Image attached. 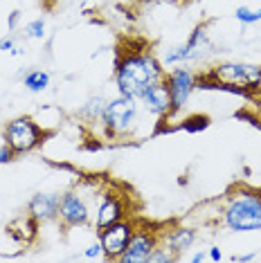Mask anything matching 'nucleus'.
<instances>
[{"label": "nucleus", "mask_w": 261, "mask_h": 263, "mask_svg": "<svg viewBox=\"0 0 261 263\" xmlns=\"http://www.w3.org/2000/svg\"><path fill=\"white\" fill-rule=\"evenodd\" d=\"M164 65L162 61H158V57L153 54L149 47L144 50H126L122 54H117L115 59V86L120 95L138 99L142 90H144L149 83L164 79Z\"/></svg>", "instance_id": "1"}, {"label": "nucleus", "mask_w": 261, "mask_h": 263, "mask_svg": "<svg viewBox=\"0 0 261 263\" xmlns=\"http://www.w3.org/2000/svg\"><path fill=\"white\" fill-rule=\"evenodd\" d=\"M223 223L230 232L261 230V191L239 187L223 205Z\"/></svg>", "instance_id": "2"}, {"label": "nucleus", "mask_w": 261, "mask_h": 263, "mask_svg": "<svg viewBox=\"0 0 261 263\" xmlns=\"http://www.w3.org/2000/svg\"><path fill=\"white\" fill-rule=\"evenodd\" d=\"M5 144H7L14 155L32 153L34 148H39L45 140V130L34 122L32 117H14L5 124Z\"/></svg>", "instance_id": "3"}, {"label": "nucleus", "mask_w": 261, "mask_h": 263, "mask_svg": "<svg viewBox=\"0 0 261 263\" xmlns=\"http://www.w3.org/2000/svg\"><path fill=\"white\" fill-rule=\"evenodd\" d=\"M138 99L135 97H126V95H117L106 101L104 112H102V126L106 128L108 135H124L128 133L130 126L138 119Z\"/></svg>", "instance_id": "4"}, {"label": "nucleus", "mask_w": 261, "mask_h": 263, "mask_svg": "<svg viewBox=\"0 0 261 263\" xmlns=\"http://www.w3.org/2000/svg\"><path fill=\"white\" fill-rule=\"evenodd\" d=\"M205 77L223 83H232V86L250 88L257 90L261 86V63H246V61H221L216 63Z\"/></svg>", "instance_id": "5"}, {"label": "nucleus", "mask_w": 261, "mask_h": 263, "mask_svg": "<svg viewBox=\"0 0 261 263\" xmlns=\"http://www.w3.org/2000/svg\"><path fill=\"white\" fill-rule=\"evenodd\" d=\"M164 83L171 95V115L180 112L196 90V74L185 65H174L169 72H164Z\"/></svg>", "instance_id": "6"}, {"label": "nucleus", "mask_w": 261, "mask_h": 263, "mask_svg": "<svg viewBox=\"0 0 261 263\" xmlns=\"http://www.w3.org/2000/svg\"><path fill=\"white\" fill-rule=\"evenodd\" d=\"M133 230H135V225L130 223V220L122 218V220H117V223H113V225H108V227H104V230L97 232V238H99V243H102V248H104L106 259L108 261L120 259V256L124 254V250H126L130 236H133Z\"/></svg>", "instance_id": "7"}, {"label": "nucleus", "mask_w": 261, "mask_h": 263, "mask_svg": "<svg viewBox=\"0 0 261 263\" xmlns=\"http://www.w3.org/2000/svg\"><path fill=\"white\" fill-rule=\"evenodd\" d=\"M158 243H160V236L156 230H151V227H135L126 250H124V254L117 261L120 263H149V256L158 248Z\"/></svg>", "instance_id": "8"}, {"label": "nucleus", "mask_w": 261, "mask_h": 263, "mask_svg": "<svg viewBox=\"0 0 261 263\" xmlns=\"http://www.w3.org/2000/svg\"><path fill=\"white\" fill-rule=\"evenodd\" d=\"M90 218V207L79 191H65L59 198V220L68 227L86 225Z\"/></svg>", "instance_id": "9"}, {"label": "nucleus", "mask_w": 261, "mask_h": 263, "mask_svg": "<svg viewBox=\"0 0 261 263\" xmlns=\"http://www.w3.org/2000/svg\"><path fill=\"white\" fill-rule=\"evenodd\" d=\"M138 101L153 117L164 119L171 115V95H169V88H167V83H164V79L149 83V86L142 90Z\"/></svg>", "instance_id": "10"}, {"label": "nucleus", "mask_w": 261, "mask_h": 263, "mask_svg": "<svg viewBox=\"0 0 261 263\" xmlns=\"http://www.w3.org/2000/svg\"><path fill=\"white\" fill-rule=\"evenodd\" d=\"M126 218V202L120 194L115 191H106L102 194V200H99V207H97V216H95V230H104L117 220Z\"/></svg>", "instance_id": "11"}, {"label": "nucleus", "mask_w": 261, "mask_h": 263, "mask_svg": "<svg viewBox=\"0 0 261 263\" xmlns=\"http://www.w3.org/2000/svg\"><path fill=\"white\" fill-rule=\"evenodd\" d=\"M196 236H198L196 227L176 225V227H171L169 232H164V234L160 236V238H162V243H160V245H164L171 254H176L178 259H180V256L196 243Z\"/></svg>", "instance_id": "12"}, {"label": "nucleus", "mask_w": 261, "mask_h": 263, "mask_svg": "<svg viewBox=\"0 0 261 263\" xmlns=\"http://www.w3.org/2000/svg\"><path fill=\"white\" fill-rule=\"evenodd\" d=\"M59 194H34L27 202V216H32L36 223L59 218Z\"/></svg>", "instance_id": "13"}, {"label": "nucleus", "mask_w": 261, "mask_h": 263, "mask_svg": "<svg viewBox=\"0 0 261 263\" xmlns=\"http://www.w3.org/2000/svg\"><path fill=\"white\" fill-rule=\"evenodd\" d=\"M187 52H189V61H196V59H200L205 54L207 50H210V39H207V27L205 25H198L192 32V36L187 39Z\"/></svg>", "instance_id": "14"}, {"label": "nucleus", "mask_w": 261, "mask_h": 263, "mask_svg": "<svg viewBox=\"0 0 261 263\" xmlns=\"http://www.w3.org/2000/svg\"><path fill=\"white\" fill-rule=\"evenodd\" d=\"M23 86L27 88L29 92H43L50 86V74L45 70H32L23 77Z\"/></svg>", "instance_id": "15"}, {"label": "nucleus", "mask_w": 261, "mask_h": 263, "mask_svg": "<svg viewBox=\"0 0 261 263\" xmlns=\"http://www.w3.org/2000/svg\"><path fill=\"white\" fill-rule=\"evenodd\" d=\"M104 106H106V99L92 97V99H88L86 104H84V108H81V115H84L86 119H90V122H97V119H102Z\"/></svg>", "instance_id": "16"}, {"label": "nucleus", "mask_w": 261, "mask_h": 263, "mask_svg": "<svg viewBox=\"0 0 261 263\" xmlns=\"http://www.w3.org/2000/svg\"><path fill=\"white\" fill-rule=\"evenodd\" d=\"M234 18L239 21L241 25H254V23L261 21V9H252V7L241 5V7H236V11H234Z\"/></svg>", "instance_id": "17"}, {"label": "nucleus", "mask_w": 261, "mask_h": 263, "mask_svg": "<svg viewBox=\"0 0 261 263\" xmlns=\"http://www.w3.org/2000/svg\"><path fill=\"white\" fill-rule=\"evenodd\" d=\"M207 126H210V117L207 115H192L185 119V124H180V128L187 130V133H200Z\"/></svg>", "instance_id": "18"}, {"label": "nucleus", "mask_w": 261, "mask_h": 263, "mask_svg": "<svg viewBox=\"0 0 261 263\" xmlns=\"http://www.w3.org/2000/svg\"><path fill=\"white\" fill-rule=\"evenodd\" d=\"M25 39H43L45 36V21L43 18H34L32 23H27L23 29Z\"/></svg>", "instance_id": "19"}, {"label": "nucleus", "mask_w": 261, "mask_h": 263, "mask_svg": "<svg viewBox=\"0 0 261 263\" xmlns=\"http://www.w3.org/2000/svg\"><path fill=\"white\" fill-rule=\"evenodd\" d=\"M174 261H178V256L171 254L169 250L160 243H158V248L153 250V254L149 256V263H174Z\"/></svg>", "instance_id": "20"}, {"label": "nucleus", "mask_w": 261, "mask_h": 263, "mask_svg": "<svg viewBox=\"0 0 261 263\" xmlns=\"http://www.w3.org/2000/svg\"><path fill=\"white\" fill-rule=\"evenodd\" d=\"M84 256H86V259H106V256H104V248H102V243H99V238L95 243L86 245V248H84Z\"/></svg>", "instance_id": "21"}, {"label": "nucleus", "mask_w": 261, "mask_h": 263, "mask_svg": "<svg viewBox=\"0 0 261 263\" xmlns=\"http://www.w3.org/2000/svg\"><path fill=\"white\" fill-rule=\"evenodd\" d=\"M11 160H14V151H11L7 144H3V146H0V166H3V164H9Z\"/></svg>", "instance_id": "22"}, {"label": "nucleus", "mask_w": 261, "mask_h": 263, "mask_svg": "<svg viewBox=\"0 0 261 263\" xmlns=\"http://www.w3.org/2000/svg\"><path fill=\"white\" fill-rule=\"evenodd\" d=\"M18 45L16 43V39L14 36H5V39H0V52H14V47Z\"/></svg>", "instance_id": "23"}, {"label": "nucleus", "mask_w": 261, "mask_h": 263, "mask_svg": "<svg viewBox=\"0 0 261 263\" xmlns=\"http://www.w3.org/2000/svg\"><path fill=\"white\" fill-rule=\"evenodd\" d=\"M21 16H23V14H21V9H14V11L9 14V18H7V29H9V32H14V29L18 27Z\"/></svg>", "instance_id": "24"}, {"label": "nucleus", "mask_w": 261, "mask_h": 263, "mask_svg": "<svg viewBox=\"0 0 261 263\" xmlns=\"http://www.w3.org/2000/svg\"><path fill=\"white\" fill-rule=\"evenodd\" d=\"M207 259H212V261H221V259H223L221 250H218L216 245H212V248H210V252H207Z\"/></svg>", "instance_id": "25"}, {"label": "nucleus", "mask_w": 261, "mask_h": 263, "mask_svg": "<svg viewBox=\"0 0 261 263\" xmlns=\"http://www.w3.org/2000/svg\"><path fill=\"white\" fill-rule=\"evenodd\" d=\"M257 259V254H241V256H232V261H241V263H248V261H254Z\"/></svg>", "instance_id": "26"}, {"label": "nucleus", "mask_w": 261, "mask_h": 263, "mask_svg": "<svg viewBox=\"0 0 261 263\" xmlns=\"http://www.w3.org/2000/svg\"><path fill=\"white\" fill-rule=\"evenodd\" d=\"M192 261H194V263H203V261H207V254H205V252H196V254L192 256Z\"/></svg>", "instance_id": "27"}]
</instances>
